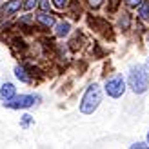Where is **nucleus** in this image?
<instances>
[{
	"label": "nucleus",
	"instance_id": "nucleus-1",
	"mask_svg": "<svg viewBox=\"0 0 149 149\" xmlns=\"http://www.w3.org/2000/svg\"><path fill=\"white\" fill-rule=\"evenodd\" d=\"M127 89L135 95H146L149 91V69L146 64H133L127 71Z\"/></svg>",
	"mask_w": 149,
	"mask_h": 149
},
{
	"label": "nucleus",
	"instance_id": "nucleus-2",
	"mask_svg": "<svg viewBox=\"0 0 149 149\" xmlns=\"http://www.w3.org/2000/svg\"><path fill=\"white\" fill-rule=\"evenodd\" d=\"M102 96H104V91L102 87L96 84V82H93V84H89L87 89L84 91V95H82V100L78 104V111L82 115H93L96 109L100 107L102 104Z\"/></svg>",
	"mask_w": 149,
	"mask_h": 149
},
{
	"label": "nucleus",
	"instance_id": "nucleus-3",
	"mask_svg": "<svg viewBox=\"0 0 149 149\" xmlns=\"http://www.w3.org/2000/svg\"><path fill=\"white\" fill-rule=\"evenodd\" d=\"M127 91V80H125L124 74L116 73L113 77H109L106 80V84H104V93H106L109 98H122Z\"/></svg>",
	"mask_w": 149,
	"mask_h": 149
},
{
	"label": "nucleus",
	"instance_id": "nucleus-4",
	"mask_svg": "<svg viewBox=\"0 0 149 149\" xmlns=\"http://www.w3.org/2000/svg\"><path fill=\"white\" fill-rule=\"evenodd\" d=\"M40 102H42V96L38 93H29V95H17L15 98L2 104L7 109H31V107H38Z\"/></svg>",
	"mask_w": 149,
	"mask_h": 149
},
{
	"label": "nucleus",
	"instance_id": "nucleus-5",
	"mask_svg": "<svg viewBox=\"0 0 149 149\" xmlns=\"http://www.w3.org/2000/svg\"><path fill=\"white\" fill-rule=\"evenodd\" d=\"M22 2L24 0H7V2L0 7V17L2 18H9V17H15L22 11Z\"/></svg>",
	"mask_w": 149,
	"mask_h": 149
},
{
	"label": "nucleus",
	"instance_id": "nucleus-6",
	"mask_svg": "<svg viewBox=\"0 0 149 149\" xmlns=\"http://www.w3.org/2000/svg\"><path fill=\"white\" fill-rule=\"evenodd\" d=\"M35 24L44 29H53V26L56 24V17L51 11H40L35 15Z\"/></svg>",
	"mask_w": 149,
	"mask_h": 149
},
{
	"label": "nucleus",
	"instance_id": "nucleus-7",
	"mask_svg": "<svg viewBox=\"0 0 149 149\" xmlns=\"http://www.w3.org/2000/svg\"><path fill=\"white\" fill-rule=\"evenodd\" d=\"M71 33V24L68 20H56V24L53 26V35L56 38H65Z\"/></svg>",
	"mask_w": 149,
	"mask_h": 149
},
{
	"label": "nucleus",
	"instance_id": "nucleus-8",
	"mask_svg": "<svg viewBox=\"0 0 149 149\" xmlns=\"http://www.w3.org/2000/svg\"><path fill=\"white\" fill-rule=\"evenodd\" d=\"M17 96V87H15L13 82H4L2 86H0V100L2 102H7Z\"/></svg>",
	"mask_w": 149,
	"mask_h": 149
},
{
	"label": "nucleus",
	"instance_id": "nucleus-9",
	"mask_svg": "<svg viewBox=\"0 0 149 149\" xmlns=\"http://www.w3.org/2000/svg\"><path fill=\"white\" fill-rule=\"evenodd\" d=\"M13 73H15V78H17L18 82H22V84H31V74H29L26 65L17 64L15 69H13Z\"/></svg>",
	"mask_w": 149,
	"mask_h": 149
},
{
	"label": "nucleus",
	"instance_id": "nucleus-10",
	"mask_svg": "<svg viewBox=\"0 0 149 149\" xmlns=\"http://www.w3.org/2000/svg\"><path fill=\"white\" fill-rule=\"evenodd\" d=\"M136 18L140 22H149V0H144L136 7Z\"/></svg>",
	"mask_w": 149,
	"mask_h": 149
},
{
	"label": "nucleus",
	"instance_id": "nucleus-11",
	"mask_svg": "<svg viewBox=\"0 0 149 149\" xmlns=\"http://www.w3.org/2000/svg\"><path fill=\"white\" fill-rule=\"evenodd\" d=\"M118 26H120L124 31H127L129 26H131V13L122 11V13H120V18H118Z\"/></svg>",
	"mask_w": 149,
	"mask_h": 149
},
{
	"label": "nucleus",
	"instance_id": "nucleus-12",
	"mask_svg": "<svg viewBox=\"0 0 149 149\" xmlns=\"http://www.w3.org/2000/svg\"><path fill=\"white\" fill-rule=\"evenodd\" d=\"M33 124H35V116H33V115L24 113V115L20 116V127H22V129H29Z\"/></svg>",
	"mask_w": 149,
	"mask_h": 149
},
{
	"label": "nucleus",
	"instance_id": "nucleus-13",
	"mask_svg": "<svg viewBox=\"0 0 149 149\" xmlns=\"http://www.w3.org/2000/svg\"><path fill=\"white\" fill-rule=\"evenodd\" d=\"M38 2L40 0H24V2H22V9L31 13V11H35L36 7H38Z\"/></svg>",
	"mask_w": 149,
	"mask_h": 149
},
{
	"label": "nucleus",
	"instance_id": "nucleus-14",
	"mask_svg": "<svg viewBox=\"0 0 149 149\" xmlns=\"http://www.w3.org/2000/svg\"><path fill=\"white\" fill-rule=\"evenodd\" d=\"M51 4H53L55 9H58V11H65V9L69 7L71 0H51Z\"/></svg>",
	"mask_w": 149,
	"mask_h": 149
},
{
	"label": "nucleus",
	"instance_id": "nucleus-15",
	"mask_svg": "<svg viewBox=\"0 0 149 149\" xmlns=\"http://www.w3.org/2000/svg\"><path fill=\"white\" fill-rule=\"evenodd\" d=\"M144 0H124V4H125V7H129V9H136V7L142 4Z\"/></svg>",
	"mask_w": 149,
	"mask_h": 149
},
{
	"label": "nucleus",
	"instance_id": "nucleus-16",
	"mask_svg": "<svg viewBox=\"0 0 149 149\" xmlns=\"http://www.w3.org/2000/svg\"><path fill=\"white\" fill-rule=\"evenodd\" d=\"M51 6H53L51 0H40V2H38V9L40 11H51Z\"/></svg>",
	"mask_w": 149,
	"mask_h": 149
},
{
	"label": "nucleus",
	"instance_id": "nucleus-17",
	"mask_svg": "<svg viewBox=\"0 0 149 149\" xmlns=\"http://www.w3.org/2000/svg\"><path fill=\"white\" fill-rule=\"evenodd\" d=\"M129 149H149V144L147 142H133L129 146Z\"/></svg>",
	"mask_w": 149,
	"mask_h": 149
},
{
	"label": "nucleus",
	"instance_id": "nucleus-18",
	"mask_svg": "<svg viewBox=\"0 0 149 149\" xmlns=\"http://www.w3.org/2000/svg\"><path fill=\"white\" fill-rule=\"evenodd\" d=\"M87 4H89L91 9H98V7L104 6V0H87Z\"/></svg>",
	"mask_w": 149,
	"mask_h": 149
},
{
	"label": "nucleus",
	"instance_id": "nucleus-19",
	"mask_svg": "<svg viewBox=\"0 0 149 149\" xmlns=\"http://www.w3.org/2000/svg\"><path fill=\"white\" fill-rule=\"evenodd\" d=\"M146 142L149 144V131H147V135H146Z\"/></svg>",
	"mask_w": 149,
	"mask_h": 149
},
{
	"label": "nucleus",
	"instance_id": "nucleus-20",
	"mask_svg": "<svg viewBox=\"0 0 149 149\" xmlns=\"http://www.w3.org/2000/svg\"><path fill=\"white\" fill-rule=\"evenodd\" d=\"M146 65H147V69H149V56H147V60H146Z\"/></svg>",
	"mask_w": 149,
	"mask_h": 149
}]
</instances>
